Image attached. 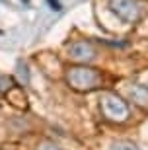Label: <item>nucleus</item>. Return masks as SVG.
Returning <instances> with one entry per match:
<instances>
[{
	"mask_svg": "<svg viewBox=\"0 0 148 150\" xmlns=\"http://www.w3.org/2000/svg\"><path fill=\"white\" fill-rule=\"evenodd\" d=\"M64 80L70 90L80 92V94H88L101 86V72L88 64H76V67L66 68Z\"/></svg>",
	"mask_w": 148,
	"mask_h": 150,
	"instance_id": "nucleus-1",
	"label": "nucleus"
},
{
	"mask_svg": "<svg viewBox=\"0 0 148 150\" xmlns=\"http://www.w3.org/2000/svg\"><path fill=\"white\" fill-rule=\"evenodd\" d=\"M99 111H101L105 121L115 123V125L127 123L131 117L129 103L121 96H117L115 92H103L99 96Z\"/></svg>",
	"mask_w": 148,
	"mask_h": 150,
	"instance_id": "nucleus-2",
	"label": "nucleus"
},
{
	"mask_svg": "<svg viewBox=\"0 0 148 150\" xmlns=\"http://www.w3.org/2000/svg\"><path fill=\"white\" fill-rule=\"evenodd\" d=\"M107 8L127 23H138L146 12L140 0H107Z\"/></svg>",
	"mask_w": 148,
	"mask_h": 150,
	"instance_id": "nucleus-3",
	"label": "nucleus"
},
{
	"mask_svg": "<svg viewBox=\"0 0 148 150\" xmlns=\"http://www.w3.org/2000/svg\"><path fill=\"white\" fill-rule=\"evenodd\" d=\"M66 55H68L70 61L78 62V64H88V62L96 61L98 49L93 47V43L88 41V39H76V41H72L66 47Z\"/></svg>",
	"mask_w": 148,
	"mask_h": 150,
	"instance_id": "nucleus-4",
	"label": "nucleus"
},
{
	"mask_svg": "<svg viewBox=\"0 0 148 150\" xmlns=\"http://www.w3.org/2000/svg\"><path fill=\"white\" fill-rule=\"evenodd\" d=\"M127 96L140 109H148V88L146 86H142V84H131L127 88Z\"/></svg>",
	"mask_w": 148,
	"mask_h": 150,
	"instance_id": "nucleus-5",
	"label": "nucleus"
},
{
	"mask_svg": "<svg viewBox=\"0 0 148 150\" xmlns=\"http://www.w3.org/2000/svg\"><path fill=\"white\" fill-rule=\"evenodd\" d=\"M109 150H140V148L131 140H115V142H111Z\"/></svg>",
	"mask_w": 148,
	"mask_h": 150,
	"instance_id": "nucleus-6",
	"label": "nucleus"
},
{
	"mask_svg": "<svg viewBox=\"0 0 148 150\" xmlns=\"http://www.w3.org/2000/svg\"><path fill=\"white\" fill-rule=\"evenodd\" d=\"M12 88H14V80H12L8 74H2V72H0V96L8 94Z\"/></svg>",
	"mask_w": 148,
	"mask_h": 150,
	"instance_id": "nucleus-7",
	"label": "nucleus"
},
{
	"mask_svg": "<svg viewBox=\"0 0 148 150\" xmlns=\"http://www.w3.org/2000/svg\"><path fill=\"white\" fill-rule=\"evenodd\" d=\"M35 150H62L57 142H53V140H47V139H43V140H39L37 144H35Z\"/></svg>",
	"mask_w": 148,
	"mask_h": 150,
	"instance_id": "nucleus-8",
	"label": "nucleus"
}]
</instances>
